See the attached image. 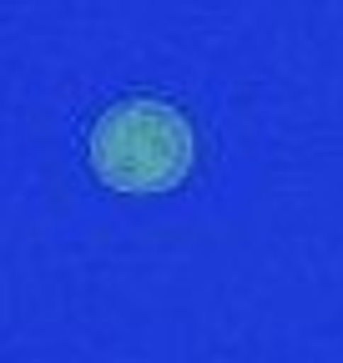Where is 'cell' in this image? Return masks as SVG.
Here are the masks:
<instances>
[{"mask_svg": "<svg viewBox=\"0 0 343 363\" xmlns=\"http://www.w3.org/2000/svg\"><path fill=\"white\" fill-rule=\"evenodd\" d=\"M86 162L116 192H167L197 162L192 121L157 96H132L106 106L86 136Z\"/></svg>", "mask_w": 343, "mask_h": 363, "instance_id": "obj_1", "label": "cell"}]
</instances>
